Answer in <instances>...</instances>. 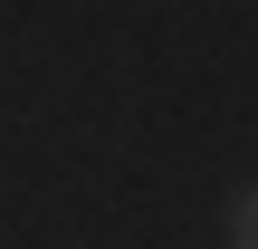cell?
I'll list each match as a JSON object with an SVG mask.
<instances>
[{"label":"cell","mask_w":258,"mask_h":249,"mask_svg":"<svg viewBox=\"0 0 258 249\" xmlns=\"http://www.w3.org/2000/svg\"><path fill=\"white\" fill-rule=\"evenodd\" d=\"M230 249H258V182L230 192Z\"/></svg>","instance_id":"cell-1"}]
</instances>
